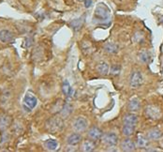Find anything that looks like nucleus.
<instances>
[{"instance_id":"obj_1","label":"nucleus","mask_w":163,"mask_h":152,"mask_svg":"<svg viewBox=\"0 0 163 152\" xmlns=\"http://www.w3.org/2000/svg\"><path fill=\"white\" fill-rule=\"evenodd\" d=\"M109 16H110L109 8L103 3L98 4L95 9V12H94V20L102 22V21L108 20Z\"/></svg>"},{"instance_id":"obj_2","label":"nucleus","mask_w":163,"mask_h":152,"mask_svg":"<svg viewBox=\"0 0 163 152\" xmlns=\"http://www.w3.org/2000/svg\"><path fill=\"white\" fill-rule=\"evenodd\" d=\"M102 140H103V143L105 145H107L109 147H115L117 145L118 136L115 132H107L104 134Z\"/></svg>"},{"instance_id":"obj_3","label":"nucleus","mask_w":163,"mask_h":152,"mask_svg":"<svg viewBox=\"0 0 163 152\" xmlns=\"http://www.w3.org/2000/svg\"><path fill=\"white\" fill-rule=\"evenodd\" d=\"M62 128H63V121L59 118H54L51 120H49L48 124V129L51 131L53 133L59 132Z\"/></svg>"},{"instance_id":"obj_4","label":"nucleus","mask_w":163,"mask_h":152,"mask_svg":"<svg viewBox=\"0 0 163 152\" xmlns=\"http://www.w3.org/2000/svg\"><path fill=\"white\" fill-rule=\"evenodd\" d=\"M143 81L144 79L141 71H134L133 73H131L129 78V85L131 87H139L143 84Z\"/></svg>"},{"instance_id":"obj_5","label":"nucleus","mask_w":163,"mask_h":152,"mask_svg":"<svg viewBox=\"0 0 163 152\" xmlns=\"http://www.w3.org/2000/svg\"><path fill=\"white\" fill-rule=\"evenodd\" d=\"M87 124L88 123H87V120L85 118L79 117L72 122V128L76 132H81L85 131V129L87 128Z\"/></svg>"},{"instance_id":"obj_6","label":"nucleus","mask_w":163,"mask_h":152,"mask_svg":"<svg viewBox=\"0 0 163 152\" xmlns=\"http://www.w3.org/2000/svg\"><path fill=\"white\" fill-rule=\"evenodd\" d=\"M144 112H145V115L149 118H152V119H158L161 116L159 109L157 106H154V105L146 106Z\"/></svg>"},{"instance_id":"obj_7","label":"nucleus","mask_w":163,"mask_h":152,"mask_svg":"<svg viewBox=\"0 0 163 152\" xmlns=\"http://www.w3.org/2000/svg\"><path fill=\"white\" fill-rule=\"evenodd\" d=\"M120 147H121V150H123V151L129 152V151H134L135 150L136 145L132 140H130V139H125V140L122 141Z\"/></svg>"},{"instance_id":"obj_8","label":"nucleus","mask_w":163,"mask_h":152,"mask_svg":"<svg viewBox=\"0 0 163 152\" xmlns=\"http://www.w3.org/2000/svg\"><path fill=\"white\" fill-rule=\"evenodd\" d=\"M13 40V34L7 29L0 31V42L3 43H9Z\"/></svg>"},{"instance_id":"obj_9","label":"nucleus","mask_w":163,"mask_h":152,"mask_svg":"<svg viewBox=\"0 0 163 152\" xmlns=\"http://www.w3.org/2000/svg\"><path fill=\"white\" fill-rule=\"evenodd\" d=\"M87 135L89 138H91L92 140H98L102 137V132L101 130H99L97 127H93L88 132H87Z\"/></svg>"},{"instance_id":"obj_10","label":"nucleus","mask_w":163,"mask_h":152,"mask_svg":"<svg viewBox=\"0 0 163 152\" xmlns=\"http://www.w3.org/2000/svg\"><path fill=\"white\" fill-rule=\"evenodd\" d=\"M81 141H82V136L79 133H72L67 139L68 144L71 147L79 145Z\"/></svg>"},{"instance_id":"obj_11","label":"nucleus","mask_w":163,"mask_h":152,"mask_svg":"<svg viewBox=\"0 0 163 152\" xmlns=\"http://www.w3.org/2000/svg\"><path fill=\"white\" fill-rule=\"evenodd\" d=\"M141 107V103H140V100L137 99V98H134V99H131L129 100V103L128 104V109L129 112L133 113V112H137L138 110L140 109Z\"/></svg>"},{"instance_id":"obj_12","label":"nucleus","mask_w":163,"mask_h":152,"mask_svg":"<svg viewBox=\"0 0 163 152\" xmlns=\"http://www.w3.org/2000/svg\"><path fill=\"white\" fill-rule=\"evenodd\" d=\"M37 98L31 94H27L26 97H24V104L27 106H28L30 109H33L37 106Z\"/></svg>"},{"instance_id":"obj_13","label":"nucleus","mask_w":163,"mask_h":152,"mask_svg":"<svg viewBox=\"0 0 163 152\" xmlns=\"http://www.w3.org/2000/svg\"><path fill=\"white\" fill-rule=\"evenodd\" d=\"M162 135V132L158 128H154V129H151L150 131H148L147 132V137L149 140H152V141H155V140H158L159 139Z\"/></svg>"},{"instance_id":"obj_14","label":"nucleus","mask_w":163,"mask_h":152,"mask_svg":"<svg viewBox=\"0 0 163 152\" xmlns=\"http://www.w3.org/2000/svg\"><path fill=\"white\" fill-rule=\"evenodd\" d=\"M148 144H149V139L148 137L143 135V134H139L137 136V140H136V145L138 147H141V148H144V147H148Z\"/></svg>"},{"instance_id":"obj_15","label":"nucleus","mask_w":163,"mask_h":152,"mask_svg":"<svg viewBox=\"0 0 163 152\" xmlns=\"http://www.w3.org/2000/svg\"><path fill=\"white\" fill-rule=\"evenodd\" d=\"M123 121L125 124H129V125H136L138 123V117L135 115V114H128L124 117L123 118Z\"/></svg>"},{"instance_id":"obj_16","label":"nucleus","mask_w":163,"mask_h":152,"mask_svg":"<svg viewBox=\"0 0 163 152\" xmlns=\"http://www.w3.org/2000/svg\"><path fill=\"white\" fill-rule=\"evenodd\" d=\"M135 132V126L134 125H129V124H125L123 126V128H122V133L123 135L125 136H131Z\"/></svg>"},{"instance_id":"obj_17","label":"nucleus","mask_w":163,"mask_h":152,"mask_svg":"<svg viewBox=\"0 0 163 152\" xmlns=\"http://www.w3.org/2000/svg\"><path fill=\"white\" fill-rule=\"evenodd\" d=\"M83 17H81V18H77V19H74L71 23H70V25L71 27L75 30V31H78L82 28L83 24Z\"/></svg>"},{"instance_id":"obj_18","label":"nucleus","mask_w":163,"mask_h":152,"mask_svg":"<svg viewBox=\"0 0 163 152\" xmlns=\"http://www.w3.org/2000/svg\"><path fill=\"white\" fill-rule=\"evenodd\" d=\"M96 147V145L93 141H90V140H86L83 143V146H82V150L84 151V152H90V151H93Z\"/></svg>"},{"instance_id":"obj_19","label":"nucleus","mask_w":163,"mask_h":152,"mask_svg":"<svg viewBox=\"0 0 163 152\" xmlns=\"http://www.w3.org/2000/svg\"><path fill=\"white\" fill-rule=\"evenodd\" d=\"M97 71L99 74L101 75H106L109 72V65L106 62H101L97 66Z\"/></svg>"},{"instance_id":"obj_20","label":"nucleus","mask_w":163,"mask_h":152,"mask_svg":"<svg viewBox=\"0 0 163 152\" xmlns=\"http://www.w3.org/2000/svg\"><path fill=\"white\" fill-rule=\"evenodd\" d=\"M104 49L108 54H115L118 52V46L114 42H108L104 46Z\"/></svg>"},{"instance_id":"obj_21","label":"nucleus","mask_w":163,"mask_h":152,"mask_svg":"<svg viewBox=\"0 0 163 152\" xmlns=\"http://www.w3.org/2000/svg\"><path fill=\"white\" fill-rule=\"evenodd\" d=\"M10 123V119L9 117L3 115V116H0V129H1L2 131L6 130L9 125Z\"/></svg>"},{"instance_id":"obj_22","label":"nucleus","mask_w":163,"mask_h":152,"mask_svg":"<svg viewBox=\"0 0 163 152\" xmlns=\"http://www.w3.org/2000/svg\"><path fill=\"white\" fill-rule=\"evenodd\" d=\"M73 109V107H72V105L71 104H69V103H66L65 105H64V107H63V109H62V111H61V115H62V117H64V118H68L70 114L72 113V110Z\"/></svg>"},{"instance_id":"obj_23","label":"nucleus","mask_w":163,"mask_h":152,"mask_svg":"<svg viewBox=\"0 0 163 152\" xmlns=\"http://www.w3.org/2000/svg\"><path fill=\"white\" fill-rule=\"evenodd\" d=\"M139 59L143 63H149L150 59H151V56L147 52V51L144 50L139 54Z\"/></svg>"},{"instance_id":"obj_24","label":"nucleus","mask_w":163,"mask_h":152,"mask_svg":"<svg viewBox=\"0 0 163 152\" xmlns=\"http://www.w3.org/2000/svg\"><path fill=\"white\" fill-rule=\"evenodd\" d=\"M45 147L49 150H55L58 147V143L54 139H49L45 142Z\"/></svg>"},{"instance_id":"obj_25","label":"nucleus","mask_w":163,"mask_h":152,"mask_svg":"<svg viewBox=\"0 0 163 152\" xmlns=\"http://www.w3.org/2000/svg\"><path fill=\"white\" fill-rule=\"evenodd\" d=\"M62 91L63 93L66 95V96H69L70 93H71V87H70V85L68 81H65L63 83V85H62Z\"/></svg>"},{"instance_id":"obj_26","label":"nucleus","mask_w":163,"mask_h":152,"mask_svg":"<svg viewBox=\"0 0 163 152\" xmlns=\"http://www.w3.org/2000/svg\"><path fill=\"white\" fill-rule=\"evenodd\" d=\"M110 71L112 75H118L121 71V68L119 65H114V66H112Z\"/></svg>"},{"instance_id":"obj_27","label":"nucleus","mask_w":163,"mask_h":152,"mask_svg":"<svg viewBox=\"0 0 163 152\" xmlns=\"http://www.w3.org/2000/svg\"><path fill=\"white\" fill-rule=\"evenodd\" d=\"M92 5V0H84V7L85 8H90Z\"/></svg>"},{"instance_id":"obj_28","label":"nucleus","mask_w":163,"mask_h":152,"mask_svg":"<svg viewBox=\"0 0 163 152\" xmlns=\"http://www.w3.org/2000/svg\"><path fill=\"white\" fill-rule=\"evenodd\" d=\"M162 73H163V65H162Z\"/></svg>"},{"instance_id":"obj_29","label":"nucleus","mask_w":163,"mask_h":152,"mask_svg":"<svg viewBox=\"0 0 163 152\" xmlns=\"http://www.w3.org/2000/svg\"><path fill=\"white\" fill-rule=\"evenodd\" d=\"M161 23H162V24H163V19H162V21H161Z\"/></svg>"},{"instance_id":"obj_30","label":"nucleus","mask_w":163,"mask_h":152,"mask_svg":"<svg viewBox=\"0 0 163 152\" xmlns=\"http://www.w3.org/2000/svg\"><path fill=\"white\" fill-rule=\"evenodd\" d=\"M162 145H163V139H162Z\"/></svg>"}]
</instances>
